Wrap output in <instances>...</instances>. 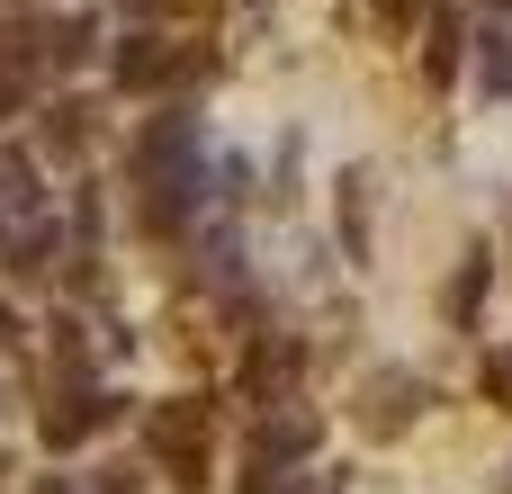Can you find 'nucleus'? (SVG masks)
I'll list each match as a JSON object with an SVG mask.
<instances>
[{
	"mask_svg": "<svg viewBox=\"0 0 512 494\" xmlns=\"http://www.w3.org/2000/svg\"><path fill=\"white\" fill-rule=\"evenodd\" d=\"M486 387H495V405L512 414V351H495V369H486Z\"/></svg>",
	"mask_w": 512,
	"mask_h": 494,
	"instance_id": "2eb2a0df",
	"label": "nucleus"
},
{
	"mask_svg": "<svg viewBox=\"0 0 512 494\" xmlns=\"http://www.w3.org/2000/svg\"><path fill=\"white\" fill-rule=\"evenodd\" d=\"M45 261H54V225H45V216H27V225H9V270H18V279H36Z\"/></svg>",
	"mask_w": 512,
	"mask_h": 494,
	"instance_id": "9d476101",
	"label": "nucleus"
},
{
	"mask_svg": "<svg viewBox=\"0 0 512 494\" xmlns=\"http://www.w3.org/2000/svg\"><path fill=\"white\" fill-rule=\"evenodd\" d=\"M189 72H207V63L180 54V45H162V36H126L117 45V81L126 90H162V81H189Z\"/></svg>",
	"mask_w": 512,
	"mask_h": 494,
	"instance_id": "39448f33",
	"label": "nucleus"
},
{
	"mask_svg": "<svg viewBox=\"0 0 512 494\" xmlns=\"http://www.w3.org/2000/svg\"><path fill=\"white\" fill-rule=\"evenodd\" d=\"M117 414H126V396H99V387H81V378H72V387H63V396H54L45 414H36V432H45L54 450H72V441H90V432H108Z\"/></svg>",
	"mask_w": 512,
	"mask_h": 494,
	"instance_id": "f03ea898",
	"label": "nucleus"
},
{
	"mask_svg": "<svg viewBox=\"0 0 512 494\" xmlns=\"http://www.w3.org/2000/svg\"><path fill=\"white\" fill-rule=\"evenodd\" d=\"M414 9H423V0H387V18H414Z\"/></svg>",
	"mask_w": 512,
	"mask_h": 494,
	"instance_id": "f3484780",
	"label": "nucleus"
},
{
	"mask_svg": "<svg viewBox=\"0 0 512 494\" xmlns=\"http://www.w3.org/2000/svg\"><path fill=\"white\" fill-rule=\"evenodd\" d=\"M135 171H144L153 225H189L198 216V189H207V171H198V117L189 108H162L144 126V144H135Z\"/></svg>",
	"mask_w": 512,
	"mask_h": 494,
	"instance_id": "f257e3e1",
	"label": "nucleus"
},
{
	"mask_svg": "<svg viewBox=\"0 0 512 494\" xmlns=\"http://www.w3.org/2000/svg\"><path fill=\"white\" fill-rule=\"evenodd\" d=\"M414 414H423V378H405V369H396V378H369V396H360V423H369L378 441H387V432H405Z\"/></svg>",
	"mask_w": 512,
	"mask_h": 494,
	"instance_id": "6e6552de",
	"label": "nucleus"
},
{
	"mask_svg": "<svg viewBox=\"0 0 512 494\" xmlns=\"http://www.w3.org/2000/svg\"><path fill=\"white\" fill-rule=\"evenodd\" d=\"M36 494H63V477H36Z\"/></svg>",
	"mask_w": 512,
	"mask_h": 494,
	"instance_id": "a211bd4d",
	"label": "nucleus"
},
{
	"mask_svg": "<svg viewBox=\"0 0 512 494\" xmlns=\"http://www.w3.org/2000/svg\"><path fill=\"white\" fill-rule=\"evenodd\" d=\"M288 494H342V477H333V468H315V477H297Z\"/></svg>",
	"mask_w": 512,
	"mask_h": 494,
	"instance_id": "dca6fc26",
	"label": "nucleus"
},
{
	"mask_svg": "<svg viewBox=\"0 0 512 494\" xmlns=\"http://www.w3.org/2000/svg\"><path fill=\"white\" fill-rule=\"evenodd\" d=\"M342 225H351V252H360V243H369V180H360V171L342 180Z\"/></svg>",
	"mask_w": 512,
	"mask_h": 494,
	"instance_id": "ddd939ff",
	"label": "nucleus"
},
{
	"mask_svg": "<svg viewBox=\"0 0 512 494\" xmlns=\"http://www.w3.org/2000/svg\"><path fill=\"white\" fill-rule=\"evenodd\" d=\"M45 153H54V162H81V153H90V108H81V99H54V108H45Z\"/></svg>",
	"mask_w": 512,
	"mask_h": 494,
	"instance_id": "1a4fd4ad",
	"label": "nucleus"
},
{
	"mask_svg": "<svg viewBox=\"0 0 512 494\" xmlns=\"http://www.w3.org/2000/svg\"><path fill=\"white\" fill-rule=\"evenodd\" d=\"M459 45H468V36H459V18L441 9V18H432V45H423V72H432V81H450V72H459Z\"/></svg>",
	"mask_w": 512,
	"mask_h": 494,
	"instance_id": "9b49d317",
	"label": "nucleus"
},
{
	"mask_svg": "<svg viewBox=\"0 0 512 494\" xmlns=\"http://www.w3.org/2000/svg\"><path fill=\"white\" fill-rule=\"evenodd\" d=\"M477 297H486V252H468V270H459V288H450V315L468 324V315H477Z\"/></svg>",
	"mask_w": 512,
	"mask_h": 494,
	"instance_id": "4468645a",
	"label": "nucleus"
},
{
	"mask_svg": "<svg viewBox=\"0 0 512 494\" xmlns=\"http://www.w3.org/2000/svg\"><path fill=\"white\" fill-rule=\"evenodd\" d=\"M288 459H315V405H288V414H270L261 432H252V468H288Z\"/></svg>",
	"mask_w": 512,
	"mask_h": 494,
	"instance_id": "423d86ee",
	"label": "nucleus"
},
{
	"mask_svg": "<svg viewBox=\"0 0 512 494\" xmlns=\"http://www.w3.org/2000/svg\"><path fill=\"white\" fill-rule=\"evenodd\" d=\"M27 216H45V171L27 144H0V225H27Z\"/></svg>",
	"mask_w": 512,
	"mask_h": 494,
	"instance_id": "0eeeda50",
	"label": "nucleus"
},
{
	"mask_svg": "<svg viewBox=\"0 0 512 494\" xmlns=\"http://www.w3.org/2000/svg\"><path fill=\"white\" fill-rule=\"evenodd\" d=\"M153 450L180 468V494L198 486V450H207V405L198 396H171L162 414H153Z\"/></svg>",
	"mask_w": 512,
	"mask_h": 494,
	"instance_id": "20e7f679",
	"label": "nucleus"
},
{
	"mask_svg": "<svg viewBox=\"0 0 512 494\" xmlns=\"http://www.w3.org/2000/svg\"><path fill=\"white\" fill-rule=\"evenodd\" d=\"M495 9H504V18H512V0H495Z\"/></svg>",
	"mask_w": 512,
	"mask_h": 494,
	"instance_id": "6ab92c4d",
	"label": "nucleus"
},
{
	"mask_svg": "<svg viewBox=\"0 0 512 494\" xmlns=\"http://www.w3.org/2000/svg\"><path fill=\"white\" fill-rule=\"evenodd\" d=\"M477 72H486V90H512V36H504V27L477 36Z\"/></svg>",
	"mask_w": 512,
	"mask_h": 494,
	"instance_id": "f8f14e48",
	"label": "nucleus"
},
{
	"mask_svg": "<svg viewBox=\"0 0 512 494\" xmlns=\"http://www.w3.org/2000/svg\"><path fill=\"white\" fill-rule=\"evenodd\" d=\"M297 369H306V342H297V333H261L252 360H243V396H252V405H288Z\"/></svg>",
	"mask_w": 512,
	"mask_h": 494,
	"instance_id": "7ed1b4c3",
	"label": "nucleus"
}]
</instances>
